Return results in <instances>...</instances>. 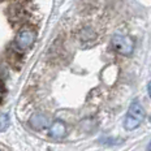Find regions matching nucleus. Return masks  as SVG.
I'll return each mask as SVG.
<instances>
[{
	"mask_svg": "<svg viewBox=\"0 0 151 151\" xmlns=\"http://www.w3.org/2000/svg\"><path fill=\"white\" fill-rule=\"evenodd\" d=\"M37 39V31L31 27H24L18 31L16 38V46L21 51H26L33 47L34 42Z\"/></svg>",
	"mask_w": 151,
	"mask_h": 151,
	"instance_id": "3",
	"label": "nucleus"
},
{
	"mask_svg": "<svg viewBox=\"0 0 151 151\" xmlns=\"http://www.w3.org/2000/svg\"><path fill=\"white\" fill-rule=\"evenodd\" d=\"M29 124H30V127L33 129H35V130H42V129H45V128L51 127L50 117L47 115H45V113H40V112H37L31 116L29 120Z\"/></svg>",
	"mask_w": 151,
	"mask_h": 151,
	"instance_id": "4",
	"label": "nucleus"
},
{
	"mask_svg": "<svg viewBox=\"0 0 151 151\" xmlns=\"http://www.w3.org/2000/svg\"><path fill=\"white\" fill-rule=\"evenodd\" d=\"M145 119V109L138 102H133L128 109L124 120V128L127 130H134L142 124Z\"/></svg>",
	"mask_w": 151,
	"mask_h": 151,
	"instance_id": "1",
	"label": "nucleus"
},
{
	"mask_svg": "<svg viewBox=\"0 0 151 151\" xmlns=\"http://www.w3.org/2000/svg\"><path fill=\"white\" fill-rule=\"evenodd\" d=\"M149 95H150V98H151V82L149 83Z\"/></svg>",
	"mask_w": 151,
	"mask_h": 151,
	"instance_id": "6",
	"label": "nucleus"
},
{
	"mask_svg": "<svg viewBox=\"0 0 151 151\" xmlns=\"http://www.w3.org/2000/svg\"><path fill=\"white\" fill-rule=\"evenodd\" d=\"M48 136L55 138V139H61L67 136V127L65 124L60 120L53 121L51 124V127L48 128Z\"/></svg>",
	"mask_w": 151,
	"mask_h": 151,
	"instance_id": "5",
	"label": "nucleus"
},
{
	"mask_svg": "<svg viewBox=\"0 0 151 151\" xmlns=\"http://www.w3.org/2000/svg\"><path fill=\"white\" fill-rule=\"evenodd\" d=\"M111 47L120 55L129 56L133 53L134 42L130 37L117 34V35H113V38L111 39Z\"/></svg>",
	"mask_w": 151,
	"mask_h": 151,
	"instance_id": "2",
	"label": "nucleus"
},
{
	"mask_svg": "<svg viewBox=\"0 0 151 151\" xmlns=\"http://www.w3.org/2000/svg\"><path fill=\"white\" fill-rule=\"evenodd\" d=\"M149 151H151V142H150V145H149Z\"/></svg>",
	"mask_w": 151,
	"mask_h": 151,
	"instance_id": "7",
	"label": "nucleus"
}]
</instances>
